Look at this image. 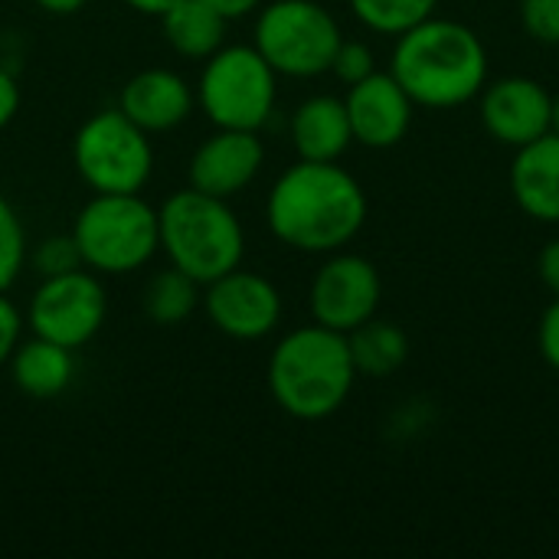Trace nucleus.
Listing matches in <instances>:
<instances>
[{
	"label": "nucleus",
	"mask_w": 559,
	"mask_h": 559,
	"mask_svg": "<svg viewBox=\"0 0 559 559\" xmlns=\"http://www.w3.org/2000/svg\"><path fill=\"white\" fill-rule=\"evenodd\" d=\"M265 219L282 246L328 255L360 236L367 223V193L337 160H298L272 183Z\"/></svg>",
	"instance_id": "obj_1"
},
{
	"label": "nucleus",
	"mask_w": 559,
	"mask_h": 559,
	"mask_svg": "<svg viewBox=\"0 0 559 559\" xmlns=\"http://www.w3.org/2000/svg\"><path fill=\"white\" fill-rule=\"evenodd\" d=\"M390 72L416 105L459 108L488 85V49L472 26L432 13L396 36Z\"/></svg>",
	"instance_id": "obj_2"
},
{
	"label": "nucleus",
	"mask_w": 559,
	"mask_h": 559,
	"mask_svg": "<svg viewBox=\"0 0 559 559\" xmlns=\"http://www.w3.org/2000/svg\"><path fill=\"white\" fill-rule=\"evenodd\" d=\"M354 380L347 334L321 324L288 331L269 357V393L282 413L301 423L334 416L347 403Z\"/></svg>",
	"instance_id": "obj_3"
},
{
	"label": "nucleus",
	"mask_w": 559,
	"mask_h": 559,
	"mask_svg": "<svg viewBox=\"0 0 559 559\" xmlns=\"http://www.w3.org/2000/svg\"><path fill=\"white\" fill-rule=\"evenodd\" d=\"M160 252L167 262L200 285L233 272L246 255V229L229 200L203 190H177L157 210Z\"/></svg>",
	"instance_id": "obj_4"
},
{
	"label": "nucleus",
	"mask_w": 559,
	"mask_h": 559,
	"mask_svg": "<svg viewBox=\"0 0 559 559\" xmlns=\"http://www.w3.org/2000/svg\"><path fill=\"white\" fill-rule=\"evenodd\" d=\"M72 239L85 269L128 275L144 269L157 249V210L141 193H95L72 223Z\"/></svg>",
	"instance_id": "obj_5"
},
{
	"label": "nucleus",
	"mask_w": 559,
	"mask_h": 559,
	"mask_svg": "<svg viewBox=\"0 0 559 559\" xmlns=\"http://www.w3.org/2000/svg\"><path fill=\"white\" fill-rule=\"evenodd\" d=\"M197 82V105L216 128L259 131L269 124L278 98V72L249 43L219 46L203 59Z\"/></svg>",
	"instance_id": "obj_6"
},
{
	"label": "nucleus",
	"mask_w": 559,
	"mask_h": 559,
	"mask_svg": "<svg viewBox=\"0 0 559 559\" xmlns=\"http://www.w3.org/2000/svg\"><path fill=\"white\" fill-rule=\"evenodd\" d=\"M344 33L334 13L318 0H272L259 10L252 46L288 79H314L331 72Z\"/></svg>",
	"instance_id": "obj_7"
},
{
	"label": "nucleus",
	"mask_w": 559,
	"mask_h": 559,
	"mask_svg": "<svg viewBox=\"0 0 559 559\" xmlns=\"http://www.w3.org/2000/svg\"><path fill=\"white\" fill-rule=\"evenodd\" d=\"M72 164L95 193H141L154 170V147L121 108H105L79 124Z\"/></svg>",
	"instance_id": "obj_8"
},
{
	"label": "nucleus",
	"mask_w": 559,
	"mask_h": 559,
	"mask_svg": "<svg viewBox=\"0 0 559 559\" xmlns=\"http://www.w3.org/2000/svg\"><path fill=\"white\" fill-rule=\"evenodd\" d=\"M108 318V295L92 269H72L62 275H49L36 285L26 305L29 334L56 341L69 350L85 347Z\"/></svg>",
	"instance_id": "obj_9"
},
{
	"label": "nucleus",
	"mask_w": 559,
	"mask_h": 559,
	"mask_svg": "<svg viewBox=\"0 0 559 559\" xmlns=\"http://www.w3.org/2000/svg\"><path fill=\"white\" fill-rule=\"evenodd\" d=\"M383 298V282L377 265L357 252H328L321 269L311 278L308 308L314 324L337 334H350L364 321L377 318Z\"/></svg>",
	"instance_id": "obj_10"
},
{
	"label": "nucleus",
	"mask_w": 559,
	"mask_h": 559,
	"mask_svg": "<svg viewBox=\"0 0 559 559\" xmlns=\"http://www.w3.org/2000/svg\"><path fill=\"white\" fill-rule=\"evenodd\" d=\"M200 305L210 324L233 341H262L282 321V292L242 265L203 285Z\"/></svg>",
	"instance_id": "obj_11"
},
{
	"label": "nucleus",
	"mask_w": 559,
	"mask_h": 559,
	"mask_svg": "<svg viewBox=\"0 0 559 559\" xmlns=\"http://www.w3.org/2000/svg\"><path fill=\"white\" fill-rule=\"evenodd\" d=\"M481 124L504 147H524L550 131V92L531 75H504L481 88Z\"/></svg>",
	"instance_id": "obj_12"
},
{
	"label": "nucleus",
	"mask_w": 559,
	"mask_h": 559,
	"mask_svg": "<svg viewBox=\"0 0 559 559\" xmlns=\"http://www.w3.org/2000/svg\"><path fill=\"white\" fill-rule=\"evenodd\" d=\"M344 108L357 144L370 151H390L409 134L416 102L393 79V72H373L347 85Z\"/></svg>",
	"instance_id": "obj_13"
},
{
	"label": "nucleus",
	"mask_w": 559,
	"mask_h": 559,
	"mask_svg": "<svg viewBox=\"0 0 559 559\" xmlns=\"http://www.w3.org/2000/svg\"><path fill=\"white\" fill-rule=\"evenodd\" d=\"M265 147L259 131L216 128L190 157V187L219 200L239 197L262 170Z\"/></svg>",
	"instance_id": "obj_14"
},
{
	"label": "nucleus",
	"mask_w": 559,
	"mask_h": 559,
	"mask_svg": "<svg viewBox=\"0 0 559 559\" xmlns=\"http://www.w3.org/2000/svg\"><path fill=\"white\" fill-rule=\"evenodd\" d=\"M118 108L147 134L174 131L197 108L193 85L174 69H144L131 75L118 95Z\"/></svg>",
	"instance_id": "obj_15"
},
{
	"label": "nucleus",
	"mask_w": 559,
	"mask_h": 559,
	"mask_svg": "<svg viewBox=\"0 0 559 559\" xmlns=\"http://www.w3.org/2000/svg\"><path fill=\"white\" fill-rule=\"evenodd\" d=\"M511 193L518 206L540 223H559V134L518 147L511 164Z\"/></svg>",
	"instance_id": "obj_16"
},
{
	"label": "nucleus",
	"mask_w": 559,
	"mask_h": 559,
	"mask_svg": "<svg viewBox=\"0 0 559 559\" xmlns=\"http://www.w3.org/2000/svg\"><path fill=\"white\" fill-rule=\"evenodd\" d=\"M292 147L298 160H341L354 144L350 118L344 98L334 95H311L305 98L288 121Z\"/></svg>",
	"instance_id": "obj_17"
},
{
	"label": "nucleus",
	"mask_w": 559,
	"mask_h": 559,
	"mask_svg": "<svg viewBox=\"0 0 559 559\" xmlns=\"http://www.w3.org/2000/svg\"><path fill=\"white\" fill-rule=\"evenodd\" d=\"M10 380L20 393L33 400H56L69 390L75 377V357L69 347L46 337H20L10 354Z\"/></svg>",
	"instance_id": "obj_18"
},
{
	"label": "nucleus",
	"mask_w": 559,
	"mask_h": 559,
	"mask_svg": "<svg viewBox=\"0 0 559 559\" xmlns=\"http://www.w3.org/2000/svg\"><path fill=\"white\" fill-rule=\"evenodd\" d=\"M170 49L183 59H206L226 39V20L203 0H177L164 16H157Z\"/></svg>",
	"instance_id": "obj_19"
},
{
	"label": "nucleus",
	"mask_w": 559,
	"mask_h": 559,
	"mask_svg": "<svg viewBox=\"0 0 559 559\" xmlns=\"http://www.w3.org/2000/svg\"><path fill=\"white\" fill-rule=\"evenodd\" d=\"M347 347L354 357L357 377L386 380L409 360V337L400 324L370 318L347 334Z\"/></svg>",
	"instance_id": "obj_20"
},
{
	"label": "nucleus",
	"mask_w": 559,
	"mask_h": 559,
	"mask_svg": "<svg viewBox=\"0 0 559 559\" xmlns=\"http://www.w3.org/2000/svg\"><path fill=\"white\" fill-rule=\"evenodd\" d=\"M203 298V285L187 272L167 265L164 272L151 275L144 285V314L160 328L183 324Z\"/></svg>",
	"instance_id": "obj_21"
},
{
	"label": "nucleus",
	"mask_w": 559,
	"mask_h": 559,
	"mask_svg": "<svg viewBox=\"0 0 559 559\" xmlns=\"http://www.w3.org/2000/svg\"><path fill=\"white\" fill-rule=\"evenodd\" d=\"M354 16L383 36H400L436 13L439 0H347Z\"/></svg>",
	"instance_id": "obj_22"
},
{
	"label": "nucleus",
	"mask_w": 559,
	"mask_h": 559,
	"mask_svg": "<svg viewBox=\"0 0 559 559\" xmlns=\"http://www.w3.org/2000/svg\"><path fill=\"white\" fill-rule=\"evenodd\" d=\"M23 265H26V233L16 210L0 193V295L13 288Z\"/></svg>",
	"instance_id": "obj_23"
},
{
	"label": "nucleus",
	"mask_w": 559,
	"mask_h": 559,
	"mask_svg": "<svg viewBox=\"0 0 559 559\" xmlns=\"http://www.w3.org/2000/svg\"><path fill=\"white\" fill-rule=\"evenodd\" d=\"M29 262H33V269L39 272V278H49V275H62V272H72V269H82V259H79V249H75L72 233H69V236L43 239V242L33 249Z\"/></svg>",
	"instance_id": "obj_24"
},
{
	"label": "nucleus",
	"mask_w": 559,
	"mask_h": 559,
	"mask_svg": "<svg viewBox=\"0 0 559 559\" xmlns=\"http://www.w3.org/2000/svg\"><path fill=\"white\" fill-rule=\"evenodd\" d=\"M331 72L344 82V85H354L367 75L377 72V59H373V49L360 39H341L337 52H334V62H331Z\"/></svg>",
	"instance_id": "obj_25"
},
{
	"label": "nucleus",
	"mask_w": 559,
	"mask_h": 559,
	"mask_svg": "<svg viewBox=\"0 0 559 559\" xmlns=\"http://www.w3.org/2000/svg\"><path fill=\"white\" fill-rule=\"evenodd\" d=\"M524 33L544 46H559V0H521Z\"/></svg>",
	"instance_id": "obj_26"
},
{
	"label": "nucleus",
	"mask_w": 559,
	"mask_h": 559,
	"mask_svg": "<svg viewBox=\"0 0 559 559\" xmlns=\"http://www.w3.org/2000/svg\"><path fill=\"white\" fill-rule=\"evenodd\" d=\"M20 337H23V314L7 295H0V367L10 360Z\"/></svg>",
	"instance_id": "obj_27"
},
{
	"label": "nucleus",
	"mask_w": 559,
	"mask_h": 559,
	"mask_svg": "<svg viewBox=\"0 0 559 559\" xmlns=\"http://www.w3.org/2000/svg\"><path fill=\"white\" fill-rule=\"evenodd\" d=\"M537 347H540V357L554 370H559V295L550 301V308L544 311L537 324Z\"/></svg>",
	"instance_id": "obj_28"
},
{
	"label": "nucleus",
	"mask_w": 559,
	"mask_h": 559,
	"mask_svg": "<svg viewBox=\"0 0 559 559\" xmlns=\"http://www.w3.org/2000/svg\"><path fill=\"white\" fill-rule=\"evenodd\" d=\"M537 275H540V282L547 285V292L557 298L559 295V239H550V242L540 249V255H537Z\"/></svg>",
	"instance_id": "obj_29"
},
{
	"label": "nucleus",
	"mask_w": 559,
	"mask_h": 559,
	"mask_svg": "<svg viewBox=\"0 0 559 559\" xmlns=\"http://www.w3.org/2000/svg\"><path fill=\"white\" fill-rule=\"evenodd\" d=\"M16 111H20V85L7 69H0V131L16 118Z\"/></svg>",
	"instance_id": "obj_30"
},
{
	"label": "nucleus",
	"mask_w": 559,
	"mask_h": 559,
	"mask_svg": "<svg viewBox=\"0 0 559 559\" xmlns=\"http://www.w3.org/2000/svg\"><path fill=\"white\" fill-rule=\"evenodd\" d=\"M203 3L213 7L226 23L229 20H242V16H249V13H255L262 7V0H203Z\"/></svg>",
	"instance_id": "obj_31"
},
{
	"label": "nucleus",
	"mask_w": 559,
	"mask_h": 559,
	"mask_svg": "<svg viewBox=\"0 0 559 559\" xmlns=\"http://www.w3.org/2000/svg\"><path fill=\"white\" fill-rule=\"evenodd\" d=\"M39 10H46V13H52V16H72V13H79L88 0H33Z\"/></svg>",
	"instance_id": "obj_32"
},
{
	"label": "nucleus",
	"mask_w": 559,
	"mask_h": 559,
	"mask_svg": "<svg viewBox=\"0 0 559 559\" xmlns=\"http://www.w3.org/2000/svg\"><path fill=\"white\" fill-rule=\"evenodd\" d=\"M131 10H138V13H144V16H164L177 0H124Z\"/></svg>",
	"instance_id": "obj_33"
},
{
	"label": "nucleus",
	"mask_w": 559,
	"mask_h": 559,
	"mask_svg": "<svg viewBox=\"0 0 559 559\" xmlns=\"http://www.w3.org/2000/svg\"><path fill=\"white\" fill-rule=\"evenodd\" d=\"M550 131L559 134V92L550 98Z\"/></svg>",
	"instance_id": "obj_34"
}]
</instances>
